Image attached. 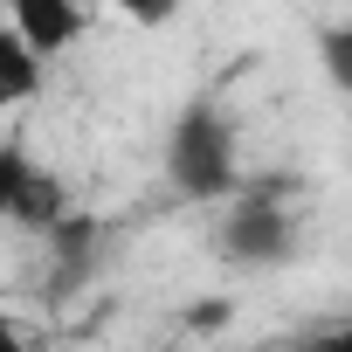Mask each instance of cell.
Instances as JSON below:
<instances>
[{
  "label": "cell",
  "instance_id": "13",
  "mask_svg": "<svg viewBox=\"0 0 352 352\" xmlns=\"http://www.w3.org/2000/svg\"><path fill=\"white\" fill-rule=\"evenodd\" d=\"M345 166H352V159H345Z\"/></svg>",
  "mask_w": 352,
  "mask_h": 352
},
{
  "label": "cell",
  "instance_id": "9",
  "mask_svg": "<svg viewBox=\"0 0 352 352\" xmlns=\"http://www.w3.org/2000/svg\"><path fill=\"white\" fill-rule=\"evenodd\" d=\"M187 324H194V331H214V324H228V304H194Z\"/></svg>",
  "mask_w": 352,
  "mask_h": 352
},
{
  "label": "cell",
  "instance_id": "2",
  "mask_svg": "<svg viewBox=\"0 0 352 352\" xmlns=\"http://www.w3.org/2000/svg\"><path fill=\"white\" fill-rule=\"evenodd\" d=\"M166 180L187 201H228L242 187V124L214 97H194V104L173 111V124H166Z\"/></svg>",
  "mask_w": 352,
  "mask_h": 352
},
{
  "label": "cell",
  "instance_id": "3",
  "mask_svg": "<svg viewBox=\"0 0 352 352\" xmlns=\"http://www.w3.org/2000/svg\"><path fill=\"white\" fill-rule=\"evenodd\" d=\"M8 21L56 63L63 49H76V35L90 28V14H83V0H8Z\"/></svg>",
  "mask_w": 352,
  "mask_h": 352
},
{
  "label": "cell",
  "instance_id": "5",
  "mask_svg": "<svg viewBox=\"0 0 352 352\" xmlns=\"http://www.w3.org/2000/svg\"><path fill=\"white\" fill-rule=\"evenodd\" d=\"M42 69H49V56L14 21H0V104H28L42 90Z\"/></svg>",
  "mask_w": 352,
  "mask_h": 352
},
{
  "label": "cell",
  "instance_id": "8",
  "mask_svg": "<svg viewBox=\"0 0 352 352\" xmlns=\"http://www.w3.org/2000/svg\"><path fill=\"white\" fill-rule=\"evenodd\" d=\"M111 8H118L131 28H166L173 14H180V0H111Z\"/></svg>",
  "mask_w": 352,
  "mask_h": 352
},
{
  "label": "cell",
  "instance_id": "12",
  "mask_svg": "<svg viewBox=\"0 0 352 352\" xmlns=\"http://www.w3.org/2000/svg\"><path fill=\"white\" fill-rule=\"evenodd\" d=\"M0 111H8V104H0Z\"/></svg>",
  "mask_w": 352,
  "mask_h": 352
},
{
  "label": "cell",
  "instance_id": "7",
  "mask_svg": "<svg viewBox=\"0 0 352 352\" xmlns=\"http://www.w3.org/2000/svg\"><path fill=\"white\" fill-rule=\"evenodd\" d=\"M35 166L42 159H28L21 145H0V221H14V208H21V194L35 180Z\"/></svg>",
  "mask_w": 352,
  "mask_h": 352
},
{
  "label": "cell",
  "instance_id": "4",
  "mask_svg": "<svg viewBox=\"0 0 352 352\" xmlns=\"http://www.w3.org/2000/svg\"><path fill=\"white\" fill-rule=\"evenodd\" d=\"M42 242H49V263H56V270H49L56 290H83V283L97 276V263H104V228H97L90 214H69V221H63L56 235H42Z\"/></svg>",
  "mask_w": 352,
  "mask_h": 352
},
{
  "label": "cell",
  "instance_id": "11",
  "mask_svg": "<svg viewBox=\"0 0 352 352\" xmlns=\"http://www.w3.org/2000/svg\"><path fill=\"white\" fill-rule=\"evenodd\" d=\"M338 345H352V318H345V331H338Z\"/></svg>",
  "mask_w": 352,
  "mask_h": 352
},
{
  "label": "cell",
  "instance_id": "6",
  "mask_svg": "<svg viewBox=\"0 0 352 352\" xmlns=\"http://www.w3.org/2000/svg\"><path fill=\"white\" fill-rule=\"evenodd\" d=\"M318 69H324V83L338 97H352V14H338V21L318 28Z\"/></svg>",
  "mask_w": 352,
  "mask_h": 352
},
{
  "label": "cell",
  "instance_id": "1",
  "mask_svg": "<svg viewBox=\"0 0 352 352\" xmlns=\"http://www.w3.org/2000/svg\"><path fill=\"white\" fill-rule=\"evenodd\" d=\"M304 249V214H297V180L290 173H256L228 194V214L214 228V256L235 270H283Z\"/></svg>",
  "mask_w": 352,
  "mask_h": 352
},
{
  "label": "cell",
  "instance_id": "10",
  "mask_svg": "<svg viewBox=\"0 0 352 352\" xmlns=\"http://www.w3.org/2000/svg\"><path fill=\"white\" fill-rule=\"evenodd\" d=\"M0 352H21V324L14 318H0Z\"/></svg>",
  "mask_w": 352,
  "mask_h": 352
}]
</instances>
